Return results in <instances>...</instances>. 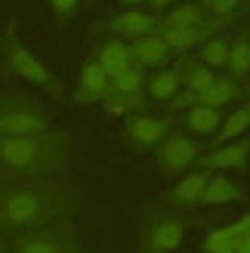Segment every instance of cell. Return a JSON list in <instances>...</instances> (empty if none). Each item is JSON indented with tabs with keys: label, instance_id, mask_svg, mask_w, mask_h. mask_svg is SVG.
Here are the masks:
<instances>
[{
	"label": "cell",
	"instance_id": "1",
	"mask_svg": "<svg viewBox=\"0 0 250 253\" xmlns=\"http://www.w3.org/2000/svg\"><path fill=\"white\" fill-rule=\"evenodd\" d=\"M78 204V192L68 179L49 176L34 182H0V232H31L56 225Z\"/></svg>",
	"mask_w": 250,
	"mask_h": 253
},
{
	"label": "cell",
	"instance_id": "2",
	"mask_svg": "<svg viewBox=\"0 0 250 253\" xmlns=\"http://www.w3.org/2000/svg\"><path fill=\"white\" fill-rule=\"evenodd\" d=\"M71 139L59 130L41 136H0V182H34L59 176Z\"/></svg>",
	"mask_w": 250,
	"mask_h": 253
},
{
	"label": "cell",
	"instance_id": "3",
	"mask_svg": "<svg viewBox=\"0 0 250 253\" xmlns=\"http://www.w3.org/2000/svg\"><path fill=\"white\" fill-rule=\"evenodd\" d=\"M53 130L49 111L22 90L0 93V136H41Z\"/></svg>",
	"mask_w": 250,
	"mask_h": 253
},
{
	"label": "cell",
	"instance_id": "4",
	"mask_svg": "<svg viewBox=\"0 0 250 253\" xmlns=\"http://www.w3.org/2000/svg\"><path fill=\"white\" fill-rule=\"evenodd\" d=\"M9 253H83V244L71 225H43V229L19 232Z\"/></svg>",
	"mask_w": 250,
	"mask_h": 253
},
{
	"label": "cell",
	"instance_id": "5",
	"mask_svg": "<svg viewBox=\"0 0 250 253\" xmlns=\"http://www.w3.org/2000/svg\"><path fill=\"white\" fill-rule=\"evenodd\" d=\"M3 59H6V68L16 74V78L28 81L31 86H41V90H46V93H62V86L56 84L53 74H49V68L19 41L16 34H12V28L3 37Z\"/></svg>",
	"mask_w": 250,
	"mask_h": 253
},
{
	"label": "cell",
	"instance_id": "6",
	"mask_svg": "<svg viewBox=\"0 0 250 253\" xmlns=\"http://www.w3.org/2000/svg\"><path fill=\"white\" fill-rule=\"evenodd\" d=\"M198 155H201V145L195 139L182 136V133H170L158 148V170L164 179H179L182 173H189Z\"/></svg>",
	"mask_w": 250,
	"mask_h": 253
},
{
	"label": "cell",
	"instance_id": "7",
	"mask_svg": "<svg viewBox=\"0 0 250 253\" xmlns=\"http://www.w3.org/2000/svg\"><path fill=\"white\" fill-rule=\"evenodd\" d=\"M185 238V222L179 216H155L142 229V253H173Z\"/></svg>",
	"mask_w": 250,
	"mask_h": 253
},
{
	"label": "cell",
	"instance_id": "8",
	"mask_svg": "<svg viewBox=\"0 0 250 253\" xmlns=\"http://www.w3.org/2000/svg\"><path fill=\"white\" fill-rule=\"evenodd\" d=\"M124 136L133 142V148H152L158 142H164L170 136V118H161V115H145V111H136V115L127 118L124 124Z\"/></svg>",
	"mask_w": 250,
	"mask_h": 253
},
{
	"label": "cell",
	"instance_id": "9",
	"mask_svg": "<svg viewBox=\"0 0 250 253\" xmlns=\"http://www.w3.org/2000/svg\"><path fill=\"white\" fill-rule=\"evenodd\" d=\"M158 25H161V19L155 16L152 9H145V6H130V9H121L118 16H111L108 28H111V34H115V37L133 43V41H139V37L152 34Z\"/></svg>",
	"mask_w": 250,
	"mask_h": 253
},
{
	"label": "cell",
	"instance_id": "10",
	"mask_svg": "<svg viewBox=\"0 0 250 253\" xmlns=\"http://www.w3.org/2000/svg\"><path fill=\"white\" fill-rule=\"evenodd\" d=\"M244 238H250V210L219 229H210L201 241V253H238Z\"/></svg>",
	"mask_w": 250,
	"mask_h": 253
},
{
	"label": "cell",
	"instance_id": "11",
	"mask_svg": "<svg viewBox=\"0 0 250 253\" xmlns=\"http://www.w3.org/2000/svg\"><path fill=\"white\" fill-rule=\"evenodd\" d=\"M108 74L99 65L96 59H86L83 68L78 74V84H74V102L78 105H96L108 96Z\"/></svg>",
	"mask_w": 250,
	"mask_h": 253
},
{
	"label": "cell",
	"instance_id": "12",
	"mask_svg": "<svg viewBox=\"0 0 250 253\" xmlns=\"http://www.w3.org/2000/svg\"><path fill=\"white\" fill-rule=\"evenodd\" d=\"M207 179H210V170H189V173H182L176 179V185L170 188V195H167V207L170 210L201 207V195L207 188Z\"/></svg>",
	"mask_w": 250,
	"mask_h": 253
},
{
	"label": "cell",
	"instance_id": "13",
	"mask_svg": "<svg viewBox=\"0 0 250 253\" xmlns=\"http://www.w3.org/2000/svg\"><path fill=\"white\" fill-rule=\"evenodd\" d=\"M133 59H136V65L139 68H164L170 56H173V49L170 43L161 37V31H152V34H145L139 37V41H133Z\"/></svg>",
	"mask_w": 250,
	"mask_h": 253
},
{
	"label": "cell",
	"instance_id": "14",
	"mask_svg": "<svg viewBox=\"0 0 250 253\" xmlns=\"http://www.w3.org/2000/svg\"><path fill=\"white\" fill-rule=\"evenodd\" d=\"M250 158V139H235V142H222L216 145L210 155L204 158V167L207 170H238L244 167Z\"/></svg>",
	"mask_w": 250,
	"mask_h": 253
},
{
	"label": "cell",
	"instance_id": "15",
	"mask_svg": "<svg viewBox=\"0 0 250 253\" xmlns=\"http://www.w3.org/2000/svg\"><path fill=\"white\" fill-rule=\"evenodd\" d=\"M96 62L105 68L108 78H115V74H121V71H127V68L136 65V59H133V46H130L127 41H121V37H108V41L99 46Z\"/></svg>",
	"mask_w": 250,
	"mask_h": 253
},
{
	"label": "cell",
	"instance_id": "16",
	"mask_svg": "<svg viewBox=\"0 0 250 253\" xmlns=\"http://www.w3.org/2000/svg\"><path fill=\"white\" fill-rule=\"evenodd\" d=\"M182 93V71L179 68H161L145 81V96L152 102H173Z\"/></svg>",
	"mask_w": 250,
	"mask_h": 253
},
{
	"label": "cell",
	"instance_id": "17",
	"mask_svg": "<svg viewBox=\"0 0 250 253\" xmlns=\"http://www.w3.org/2000/svg\"><path fill=\"white\" fill-rule=\"evenodd\" d=\"M244 192L241 185L226 173H210L207 188L201 195V207H222V204H232V201H241Z\"/></svg>",
	"mask_w": 250,
	"mask_h": 253
},
{
	"label": "cell",
	"instance_id": "18",
	"mask_svg": "<svg viewBox=\"0 0 250 253\" xmlns=\"http://www.w3.org/2000/svg\"><path fill=\"white\" fill-rule=\"evenodd\" d=\"M222 108H210V105H192L185 108L182 115V124L192 136H216L219 124H222Z\"/></svg>",
	"mask_w": 250,
	"mask_h": 253
},
{
	"label": "cell",
	"instance_id": "19",
	"mask_svg": "<svg viewBox=\"0 0 250 253\" xmlns=\"http://www.w3.org/2000/svg\"><path fill=\"white\" fill-rule=\"evenodd\" d=\"M210 19L204 16V9L192 3V0H182V3H173L164 16H161L158 28H195V25H207Z\"/></svg>",
	"mask_w": 250,
	"mask_h": 253
},
{
	"label": "cell",
	"instance_id": "20",
	"mask_svg": "<svg viewBox=\"0 0 250 253\" xmlns=\"http://www.w3.org/2000/svg\"><path fill=\"white\" fill-rule=\"evenodd\" d=\"M238 96V84H235L232 78H226V74H219V78L207 86V90H201L195 99H192V105H210V108H226L232 99Z\"/></svg>",
	"mask_w": 250,
	"mask_h": 253
},
{
	"label": "cell",
	"instance_id": "21",
	"mask_svg": "<svg viewBox=\"0 0 250 253\" xmlns=\"http://www.w3.org/2000/svg\"><path fill=\"white\" fill-rule=\"evenodd\" d=\"M247 130H250V99H247V102H241L238 108L232 111V115L222 118L219 130H216V145L235 142V139H244Z\"/></svg>",
	"mask_w": 250,
	"mask_h": 253
},
{
	"label": "cell",
	"instance_id": "22",
	"mask_svg": "<svg viewBox=\"0 0 250 253\" xmlns=\"http://www.w3.org/2000/svg\"><path fill=\"white\" fill-rule=\"evenodd\" d=\"M229 78L238 84V81H247L250 78V34H238L232 41V49H229Z\"/></svg>",
	"mask_w": 250,
	"mask_h": 253
},
{
	"label": "cell",
	"instance_id": "23",
	"mask_svg": "<svg viewBox=\"0 0 250 253\" xmlns=\"http://www.w3.org/2000/svg\"><path fill=\"white\" fill-rule=\"evenodd\" d=\"M145 81H148L145 68L133 65V68L121 71V74H115V78L108 81V93H118V96H145Z\"/></svg>",
	"mask_w": 250,
	"mask_h": 253
},
{
	"label": "cell",
	"instance_id": "24",
	"mask_svg": "<svg viewBox=\"0 0 250 253\" xmlns=\"http://www.w3.org/2000/svg\"><path fill=\"white\" fill-rule=\"evenodd\" d=\"M229 49H232V43L226 37H207L201 43V65H207L210 71L226 68L229 65Z\"/></svg>",
	"mask_w": 250,
	"mask_h": 253
},
{
	"label": "cell",
	"instance_id": "25",
	"mask_svg": "<svg viewBox=\"0 0 250 253\" xmlns=\"http://www.w3.org/2000/svg\"><path fill=\"white\" fill-rule=\"evenodd\" d=\"M142 99L145 96H118V93H108L99 105L105 108L108 118H130V115H136V108L142 105Z\"/></svg>",
	"mask_w": 250,
	"mask_h": 253
},
{
	"label": "cell",
	"instance_id": "26",
	"mask_svg": "<svg viewBox=\"0 0 250 253\" xmlns=\"http://www.w3.org/2000/svg\"><path fill=\"white\" fill-rule=\"evenodd\" d=\"M198 6L204 9L207 19H229L241 6V0H198Z\"/></svg>",
	"mask_w": 250,
	"mask_h": 253
},
{
	"label": "cell",
	"instance_id": "27",
	"mask_svg": "<svg viewBox=\"0 0 250 253\" xmlns=\"http://www.w3.org/2000/svg\"><path fill=\"white\" fill-rule=\"evenodd\" d=\"M49 6H53V16H56V19H68V16H74V12H78L81 0H49Z\"/></svg>",
	"mask_w": 250,
	"mask_h": 253
},
{
	"label": "cell",
	"instance_id": "28",
	"mask_svg": "<svg viewBox=\"0 0 250 253\" xmlns=\"http://www.w3.org/2000/svg\"><path fill=\"white\" fill-rule=\"evenodd\" d=\"M145 3H148V9H152L155 16H164V12L176 3V0H145Z\"/></svg>",
	"mask_w": 250,
	"mask_h": 253
},
{
	"label": "cell",
	"instance_id": "29",
	"mask_svg": "<svg viewBox=\"0 0 250 253\" xmlns=\"http://www.w3.org/2000/svg\"><path fill=\"white\" fill-rule=\"evenodd\" d=\"M145 3V0H121V6L124 9H130V6H142Z\"/></svg>",
	"mask_w": 250,
	"mask_h": 253
},
{
	"label": "cell",
	"instance_id": "30",
	"mask_svg": "<svg viewBox=\"0 0 250 253\" xmlns=\"http://www.w3.org/2000/svg\"><path fill=\"white\" fill-rule=\"evenodd\" d=\"M9 250V241H6V232H0V253Z\"/></svg>",
	"mask_w": 250,
	"mask_h": 253
},
{
	"label": "cell",
	"instance_id": "31",
	"mask_svg": "<svg viewBox=\"0 0 250 253\" xmlns=\"http://www.w3.org/2000/svg\"><path fill=\"white\" fill-rule=\"evenodd\" d=\"M238 253H250V238H244V241H241V247H238Z\"/></svg>",
	"mask_w": 250,
	"mask_h": 253
},
{
	"label": "cell",
	"instance_id": "32",
	"mask_svg": "<svg viewBox=\"0 0 250 253\" xmlns=\"http://www.w3.org/2000/svg\"><path fill=\"white\" fill-rule=\"evenodd\" d=\"M244 86H247V93H250V78H247V81H244Z\"/></svg>",
	"mask_w": 250,
	"mask_h": 253
}]
</instances>
